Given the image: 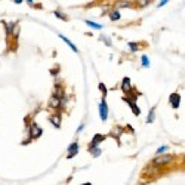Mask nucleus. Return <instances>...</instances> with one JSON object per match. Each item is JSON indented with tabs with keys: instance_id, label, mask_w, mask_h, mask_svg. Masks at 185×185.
I'll return each instance as SVG.
<instances>
[{
	"instance_id": "nucleus-1",
	"label": "nucleus",
	"mask_w": 185,
	"mask_h": 185,
	"mask_svg": "<svg viewBox=\"0 0 185 185\" xmlns=\"http://www.w3.org/2000/svg\"><path fill=\"white\" fill-rule=\"evenodd\" d=\"M170 160H172V156L164 154V156H158V157L154 158V163H156V164H164V163H169Z\"/></svg>"
},
{
	"instance_id": "nucleus-2",
	"label": "nucleus",
	"mask_w": 185,
	"mask_h": 185,
	"mask_svg": "<svg viewBox=\"0 0 185 185\" xmlns=\"http://www.w3.org/2000/svg\"><path fill=\"white\" fill-rule=\"evenodd\" d=\"M99 112H101V120H102V122H105L107 117H108V107H107V104H105V99H102Z\"/></svg>"
},
{
	"instance_id": "nucleus-3",
	"label": "nucleus",
	"mask_w": 185,
	"mask_h": 185,
	"mask_svg": "<svg viewBox=\"0 0 185 185\" xmlns=\"http://www.w3.org/2000/svg\"><path fill=\"white\" fill-rule=\"evenodd\" d=\"M179 101H181L179 93H172V95H170V102H172V107H173V108H178V107H179Z\"/></svg>"
},
{
	"instance_id": "nucleus-4",
	"label": "nucleus",
	"mask_w": 185,
	"mask_h": 185,
	"mask_svg": "<svg viewBox=\"0 0 185 185\" xmlns=\"http://www.w3.org/2000/svg\"><path fill=\"white\" fill-rule=\"evenodd\" d=\"M77 151H79V145H77V144H71V145H70V150H68L67 158H73L74 154H77Z\"/></svg>"
},
{
	"instance_id": "nucleus-5",
	"label": "nucleus",
	"mask_w": 185,
	"mask_h": 185,
	"mask_svg": "<svg viewBox=\"0 0 185 185\" xmlns=\"http://www.w3.org/2000/svg\"><path fill=\"white\" fill-rule=\"evenodd\" d=\"M40 135H42V129H40L36 123H33L31 124V136H33V138H37Z\"/></svg>"
},
{
	"instance_id": "nucleus-6",
	"label": "nucleus",
	"mask_w": 185,
	"mask_h": 185,
	"mask_svg": "<svg viewBox=\"0 0 185 185\" xmlns=\"http://www.w3.org/2000/svg\"><path fill=\"white\" fill-rule=\"evenodd\" d=\"M105 139V136L104 135H95V138H93V141L90 142V148H95L96 145H98V142H101V141ZM89 148V150H90Z\"/></svg>"
},
{
	"instance_id": "nucleus-7",
	"label": "nucleus",
	"mask_w": 185,
	"mask_h": 185,
	"mask_svg": "<svg viewBox=\"0 0 185 185\" xmlns=\"http://www.w3.org/2000/svg\"><path fill=\"white\" fill-rule=\"evenodd\" d=\"M122 88H123L124 92H129L130 90V80L128 79V77H124L123 79V86H122Z\"/></svg>"
},
{
	"instance_id": "nucleus-8",
	"label": "nucleus",
	"mask_w": 185,
	"mask_h": 185,
	"mask_svg": "<svg viewBox=\"0 0 185 185\" xmlns=\"http://www.w3.org/2000/svg\"><path fill=\"white\" fill-rule=\"evenodd\" d=\"M126 101L129 102V105L132 107V111H133L135 114H136V116H139V108H138V107L135 105V104H133V102H132V101H129V99H126Z\"/></svg>"
},
{
	"instance_id": "nucleus-9",
	"label": "nucleus",
	"mask_w": 185,
	"mask_h": 185,
	"mask_svg": "<svg viewBox=\"0 0 185 185\" xmlns=\"http://www.w3.org/2000/svg\"><path fill=\"white\" fill-rule=\"evenodd\" d=\"M61 39H62V40H64V42H65V43H67V45H68V46H70V48H71V49H73V51H74V52H77V48H76V46H74V45H73V43H71V42H70V40H68V39H67V37H64V36H61Z\"/></svg>"
},
{
	"instance_id": "nucleus-10",
	"label": "nucleus",
	"mask_w": 185,
	"mask_h": 185,
	"mask_svg": "<svg viewBox=\"0 0 185 185\" xmlns=\"http://www.w3.org/2000/svg\"><path fill=\"white\" fill-rule=\"evenodd\" d=\"M51 105L53 107V108H58V107H59V99H58L56 96H52V99H51Z\"/></svg>"
},
{
	"instance_id": "nucleus-11",
	"label": "nucleus",
	"mask_w": 185,
	"mask_h": 185,
	"mask_svg": "<svg viewBox=\"0 0 185 185\" xmlns=\"http://www.w3.org/2000/svg\"><path fill=\"white\" fill-rule=\"evenodd\" d=\"M52 122H53V124H55L56 128L61 126V117H59V116H53V117H52Z\"/></svg>"
},
{
	"instance_id": "nucleus-12",
	"label": "nucleus",
	"mask_w": 185,
	"mask_h": 185,
	"mask_svg": "<svg viewBox=\"0 0 185 185\" xmlns=\"http://www.w3.org/2000/svg\"><path fill=\"white\" fill-rule=\"evenodd\" d=\"M86 24H88V25H90L92 28H95V30H101V28H102V25H101V24L92 22V21H86Z\"/></svg>"
},
{
	"instance_id": "nucleus-13",
	"label": "nucleus",
	"mask_w": 185,
	"mask_h": 185,
	"mask_svg": "<svg viewBox=\"0 0 185 185\" xmlns=\"http://www.w3.org/2000/svg\"><path fill=\"white\" fill-rule=\"evenodd\" d=\"M142 65L144 67H150V59H148V56H142Z\"/></svg>"
},
{
	"instance_id": "nucleus-14",
	"label": "nucleus",
	"mask_w": 185,
	"mask_h": 185,
	"mask_svg": "<svg viewBox=\"0 0 185 185\" xmlns=\"http://www.w3.org/2000/svg\"><path fill=\"white\" fill-rule=\"evenodd\" d=\"M110 18H111L112 21H117V19H120V13L118 12H112L111 15H110Z\"/></svg>"
},
{
	"instance_id": "nucleus-15",
	"label": "nucleus",
	"mask_w": 185,
	"mask_h": 185,
	"mask_svg": "<svg viewBox=\"0 0 185 185\" xmlns=\"http://www.w3.org/2000/svg\"><path fill=\"white\" fill-rule=\"evenodd\" d=\"M90 151H92V154H93V156H95V157H98V156H99V154H101V150H99V148H90Z\"/></svg>"
},
{
	"instance_id": "nucleus-16",
	"label": "nucleus",
	"mask_w": 185,
	"mask_h": 185,
	"mask_svg": "<svg viewBox=\"0 0 185 185\" xmlns=\"http://www.w3.org/2000/svg\"><path fill=\"white\" fill-rule=\"evenodd\" d=\"M152 120H154V108L151 110L150 116H148V123H152Z\"/></svg>"
},
{
	"instance_id": "nucleus-17",
	"label": "nucleus",
	"mask_w": 185,
	"mask_h": 185,
	"mask_svg": "<svg viewBox=\"0 0 185 185\" xmlns=\"http://www.w3.org/2000/svg\"><path fill=\"white\" fill-rule=\"evenodd\" d=\"M99 89L102 90V96L105 98V95H107V89H105V86H104V84H102V83H99Z\"/></svg>"
},
{
	"instance_id": "nucleus-18",
	"label": "nucleus",
	"mask_w": 185,
	"mask_h": 185,
	"mask_svg": "<svg viewBox=\"0 0 185 185\" xmlns=\"http://www.w3.org/2000/svg\"><path fill=\"white\" fill-rule=\"evenodd\" d=\"M129 46H130V49H132L133 52L138 49V45H135V43H129Z\"/></svg>"
},
{
	"instance_id": "nucleus-19",
	"label": "nucleus",
	"mask_w": 185,
	"mask_h": 185,
	"mask_svg": "<svg viewBox=\"0 0 185 185\" xmlns=\"http://www.w3.org/2000/svg\"><path fill=\"white\" fill-rule=\"evenodd\" d=\"M164 150H168V147L164 145V147H162V148H158V151H157V154H160V152H163Z\"/></svg>"
},
{
	"instance_id": "nucleus-20",
	"label": "nucleus",
	"mask_w": 185,
	"mask_h": 185,
	"mask_svg": "<svg viewBox=\"0 0 185 185\" xmlns=\"http://www.w3.org/2000/svg\"><path fill=\"white\" fill-rule=\"evenodd\" d=\"M83 185H90V184H83Z\"/></svg>"
}]
</instances>
